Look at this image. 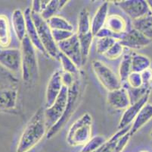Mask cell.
<instances>
[{
	"instance_id": "obj_37",
	"label": "cell",
	"mask_w": 152,
	"mask_h": 152,
	"mask_svg": "<svg viewBox=\"0 0 152 152\" xmlns=\"http://www.w3.org/2000/svg\"><path fill=\"white\" fill-rule=\"evenodd\" d=\"M76 75L67 73V72H62L61 70V80L62 83H63V85L67 87H70L73 85L74 81H75Z\"/></svg>"
},
{
	"instance_id": "obj_39",
	"label": "cell",
	"mask_w": 152,
	"mask_h": 152,
	"mask_svg": "<svg viewBox=\"0 0 152 152\" xmlns=\"http://www.w3.org/2000/svg\"><path fill=\"white\" fill-rule=\"evenodd\" d=\"M32 12L39 14L42 12V5H41V0H34L32 1L31 6L30 7Z\"/></svg>"
},
{
	"instance_id": "obj_36",
	"label": "cell",
	"mask_w": 152,
	"mask_h": 152,
	"mask_svg": "<svg viewBox=\"0 0 152 152\" xmlns=\"http://www.w3.org/2000/svg\"><path fill=\"white\" fill-rule=\"evenodd\" d=\"M52 35H53L54 40L56 42V44H58L60 42L64 41L70 38L71 36L74 34L75 32L74 31H67V30H52Z\"/></svg>"
},
{
	"instance_id": "obj_7",
	"label": "cell",
	"mask_w": 152,
	"mask_h": 152,
	"mask_svg": "<svg viewBox=\"0 0 152 152\" xmlns=\"http://www.w3.org/2000/svg\"><path fill=\"white\" fill-rule=\"evenodd\" d=\"M132 21L138 20L151 15L150 8L145 0H122L114 2Z\"/></svg>"
},
{
	"instance_id": "obj_33",
	"label": "cell",
	"mask_w": 152,
	"mask_h": 152,
	"mask_svg": "<svg viewBox=\"0 0 152 152\" xmlns=\"http://www.w3.org/2000/svg\"><path fill=\"white\" fill-rule=\"evenodd\" d=\"M126 88L128 94H129L131 104L138 101L145 94H147L148 92L151 91L150 87L145 85L142 86V87H139V88H133V87H131L129 86H127V87H126Z\"/></svg>"
},
{
	"instance_id": "obj_38",
	"label": "cell",
	"mask_w": 152,
	"mask_h": 152,
	"mask_svg": "<svg viewBox=\"0 0 152 152\" xmlns=\"http://www.w3.org/2000/svg\"><path fill=\"white\" fill-rule=\"evenodd\" d=\"M140 74L142 75L143 85L150 87V84L152 81V69H148Z\"/></svg>"
},
{
	"instance_id": "obj_24",
	"label": "cell",
	"mask_w": 152,
	"mask_h": 152,
	"mask_svg": "<svg viewBox=\"0 0 152 152\" xmlns=\"http://www.w3.org/2000/svg\"><path fill=\"white\" fill-rule=\"evenodd\" d=\"M67 2H69V1L67 0H51L45 9L41 12V17L45 21L51 19L52 17L56 15L58 12L61 10Z\"/></svg>"
},
{
	"instance_id": "obj_11",
	"label": "cell",
	"mask_w": 152,
	"mask_h": 152,
	"mask_svg": "<svg viewBox=\"0 0 152 152\" xmlns=\"http://www.w3.org/2000/svg\"><path fill=\"white\" fill-rule=\"evenodd\" d=\"M0 65L12 72L21 69V53L18 49H0Z\"/></svg>"
},
{
	"instance_id": "obj_10",
	"label": "cell",
	"mask_w": 152,
	"mask_h": 152,
	"mask_svg": "<svg viewBox=\"0 0 152 152\" xmlns=\"http://www.w3.org/2000/svg\"><path fill=\"white\" fill-rule=\"evenodd\" d=\"M118 41L124 48L131 50H141L148 47L152 42L133 27L129 31H126Z\"/></svg>"
},
{
	"instance_id": "obj_31",
	"label": "cell",
	"mask_w": 152,
	"mask_h": 152,
	"mask_svg": "<svg viewBox=\"0 0 152 152\" xmlns=\"http://www.w3.org/2000/svg\"><path fill=\"white\" fill-rule=\"evenodd\" d=\"M107 141L106 138L102 136L92 137L90 140L85 144L80 152H95L100 148Z\"/></svg>"
},
{
	"instance_id": "obj_17",
	"label": "cell",
	"mask_w": 152,
	"mask_h": 152,
	"mask_svg": "<svg viewBox=\"0 0 152 152\" xmlns=\"http://www.w3.org/2000/svg\"><path fill=\"white\" fill-rule=\"evenodd\" d=\"M109 2H104L98 8L93 18L91 20V32L94 37L98 32L103 28L105 25L106 21L108 17Z\"/></svg>"
},
{
	"instance_id": "obj_40",
	"label": "cell",
	"mask_w": 152,
	"mask_h": 152,
	"mask_svg": "<svg viewBox=\"0 0 152 152\" xmlns=\"http://www.w3.org/2000/svg\"><path fill=\"white\" fill-rule=\"evenodd\" d=\"M147 3L148 5L149 8H150L151 15H152V0H148V1H147Z\"/></svg>"
},
{
	"instance_id": "obj_14",
	"label": "cell",
	"mask_w": 152,
	"mask_h": 152,
	"mask_svg": "<svg viewBox=\"0 0 152 152\" xmlns=\"http://www.w3.org/2000/svg\"><path fill=\"white\" fill-rule=\"evenodd\" d=\"M107 100L109 105L117 110H126L130 106L129 94L125 87L108 91Z\"/></svg>"
},
{
	"instance_id": "obj_34",
	"label": "cell",
	"mask_w": 152,
	"mask_h": 152,
	"mask_svg": "<svg viewBox=\"0 0 152 152\" xmlns=\"http://www.w3.org/2000/svg\"><path fill=\"white\" fill-rule=\"evenodd\" d=\"M124 49L125 48L121 45V43L119 41H117L104 54V56L108 59H111V60L117 59L124 54Z\"/></svg>"
},
{
	"instance_id": "obj_6",
	"label": "cell",
	"mask_w": 152,
	"mask_h": 152,
	"mask_svg": "<svg viewBox=\"0 0 152 152\" xmlns=\"http://www.w3.org/2000/svg\"><path fill=\"white\" fill-rule=\"evenodd\" d=\"M92 68L99 82L107 91L122 87V83L118 76L102 61H92Z\"/></svg>"
},
{
	"instance_id": "obj_20",
	"label": "cell",
	"mask_w": 152,
	"mask_h": 152,
	"mask_svg": "<svg viewBox=\"0 0 152 152\" xmlns=\"http://www.w3.org/2000/svg\"><path fill=\"white\" fill-rule=\"evenodd\" d=\"M104 27L114 33L121 39L122 35L126 31L127 24L125 19L119 15H108Z\"/></svg>"
},
{
	"instance_id": "obj_32",
	"label": "cell",
	"mask_w": 152,
	"mask_h": 152,
	"mask_svg": "<svg viewBox=\"0 0 152 152\" xmlns=\"http://www.w3.org/2000/svg\"><path fill=\"white\" fill-rule=\"evenodd\" d=\"M117 41H118V40L114 38H112V37L98 38L96 40V45H95L96 52L101 55H104Z\"/></svg>"
},
{
	"instance_id": "obj_28",
	"label": "cell",
	"mask_w": 152,
	"mask_h": 152,
	"mask_svg": "<svg viewBox=\"0 0 152 152\" xmlns=\"http://www.w3.org/2000/svg\"><path fill=\"white\" fill-rule=\"evenodd\" d=\"M47 24L51 30H67V31H74V27L65 19L58 15H55L51 19L46 21Z\"/></svg>"
},
{
	"instance_id": "obj_16",
	"label": "cell",
	"mask_w": 152,
	"mask_h": 152,
	"mask_svg": "<svg viewBox=\"0 0 152 152\" xmlns=\"http://www.w3.org/2000/svg\"><path fill=\"white\" fill-rule=\"evenodd\" d=\"M24 15H25L26 19V24H27V27H26V31H27V37H28L29 40H30L31 44L34 45L36 50L39 52H40L43 55L48 56L41 44L40 40L39 38L38 33H37V29H36L35 25H34V22L31 19V15H30V8H26L24 11Z\"/></svg>"
},
{
	"instance_id": "obj_35",
	"label": "cell",
	"mask_w": 152,
	"mask_h": 152,
	"mask_svg": "<svg viewBox=\"0 0 152 152\" xmlns=\"http://www.w3.org/2000/svg\"><path fill=\"white\" fill-rule=\"evenodd\" d=\"M128 86L133 88H139L143 86V82H142V75L140 73H135L132 72L129 75V77L126 80Z\"/></svg>"
},
{
	"instance_id": "obj_18",
	"label": "cell",
	"mask_w": 152,
	"mask_h": 152,
	"mask_svg": "<svg viewBox=\"0 0 152 152\" xmlns=\"http://www.w3.org/2000/svg\"><path fill=\"white\" fill-rule=\"evenodd\" d=\"M12 24L15 35L19 41H21L27 36V24L25 15L20 8L15 9L12 15Z\"/></svg>"
},
{
	"instance_id": "obj_22",
	"label": "cell",
	"mask_w": 152,
	"mask_h": 152,
	"mask_svg": "<svg viewBox=\"0 0 152 152\" xmlns=\"http://www.w3.org/2000/svg\"><path fill=\"white\" fill-rule=\"evenodd\" d=\"M151 62L150 59L142 54L132 53V59H131V67L132 72L142 73L146 69H150Z\"/></svg>"
},
{
	"instance_id": "obj_19",
	"label": "cell",
	"mask_w": 152,
	"mask_h": 152,
	"mask_svg": "<svg viewBox=\"0 0 152 152\" xmlns=\"http://www.w3.org/2000/svg\"><path fill=\"white\" fill-rule=\"evenodd\" d=\"M152 119V104L147 103L141 109L140 112L139 113L135 120L131 125L130 133L131 136L135 135L139 129H142L144 125H146L151 119Z\"/></svg>"
},
{
	"instance_id": "obj_9",
	"label": "cell",
	"mask_w": 152,
	"mask_h": 152,
	"mask_svg": "<svg viewBox=\"0 0 152 152\" xmlns=\"http://www.w3.org/2000/svg\"><path fill=\"white\" fill-rule=\"evenodd\" d=\"M59 51L70 58L79 69L83 66L80 46L77 33L67 40L57 44Z\"/></svg>"
},
{
	"instance_id": "obj_30",
	"label": "cell",
	"mask_w": 152,
	"mask_h": 152,
	"mask_svg": "<svg viewBox=\"0 0 152 152\" xmlns=\"http://www.w3.org/2000/svg\"><path fill=\"white\" fill-rule=\"evenodd\" d=\"M58 59L61 65L62 72H67V73L76 75L79 73V72L80 70V69H79L70 58H68L67 56H65L62 53L59 52Z\"/></svg>"
},
{
	"instance_id": "obj_12",
	"label": "cell",
	"mask_w": 152,
	"mask_h": 152,
	"mask_svg": "<svg viewBox=\"0 0 152 152\" xmlns=\"http://www.w3.org/2000/svg\"><path fill=\"white\" fill-rule=\"evenodd\" d=\"M150 92H148L141 99L138 101L135 102L134 104H130L128 108H126L123 113L121 118V120L118 124V130L123 129L124 128L132 125L133 121L135 120L136 116H138L139 113L140 112L141 109L148 103L149 97H150Z\"/></svg>"
},
{
	"instance_id": "obj_26",
	"label": "cell",
	"mask_w": 152,
	"mask_h": 152,
	"mask_svg": "<svg viewBox=\"0 0 152 152\" xmlns=\"http://www.w3.org/2000/svg\"><path fill=\"white\" fill-rule=\"evenodd\" d=\"M80 41V46L81 56H82L83 65L86 63L88 59H89V53H90L91 47H92V41H93L94 36L92 32L84 34V35H77Z\"/></svg>"
},
{
	"instance_id": "obj_23",
	"label": "cell",
	"mask_w": 152,
	"mask_h": 152,
	"mask_svg": "<svg viewBox=\"0 0 152 152\" xmlns=\"http://www.w3.org/2000/svg\"><path fill=\"white\" fill-rule=\"evenodd\" d=\"M132 27L139 30L152 41V15H148L138 20L132 21Z\"/></svg>"
},
{
	"instance_id": "obj_29",
	"label": "cell",
	"mask_w": 152,
	"mask_h": 152,
	"mask_svg": "<svg viewBox=\"0 0 152 152\" xmlns=\"http://www.w3.org/2000/svg\"><path fill=\"white\" fill-rule=\"evenodd\" d=\"M131 59H132V53H125L123 56L118 69V77L121 80V83L126 82L129 75L132 73Z\"/></svg>"
},
{
	"instance_id": "obj_4",
	"label": "cell",
	"mask_w": 152,
	"mask_h": 152,
	"mask_svg": "<svg viewBox=\"0 0 152 152\" xmlns=\"http://www.w3.org/2000/svg\"><path fill=\"white\" fill-rule=\"evenodd\" d=\"M92 117L85 113L70 125L66 140L69 145L77 147L86 144L92 138Z\"/></svg>"
},
{
	"instance_id": "obj_5",
	"label": "cell",
	"mask_w": 152,
	"mask_h": 152,
	"mask_svg": "<svg viewBox=\"0 0 152 152\" xmlns=\"http://www.w3.org/2000/svg\"><path fill=\"white\" fill-rule=\"evenodd\" d=\"M31 19L34 22L38 33L39 38L46 53L47 56L52 59H57L59 54V50L57 44L54 40L52 30L49 27L47 22L42 19L39 14L32 12L30 10Z\"/></svg>"
},
{
	"instance_id": "obj_8",
	"label": "cell",
	"mask_w": 152,
	"mask_h": 152,
	"mask_svg": "<svg viewBox=\"0 0 152 152\" xmlns=\"http://www.w3.org/2000/svg\"><path fill=\"white\" fill-rule=\"evenodd\" d=\"M68 88L63 86L60 94L53 104L49 108H45V117L48 130L60 119L65 110Z\"/></svg>"
},
{
	"instance_id": "obj_41",
	"label": "cell",
	"mask_w": 152,
	"mask_h": 152,
	"mask_svg": "<svg viewBox=\"0 0 152 152\" xmlns=\"http://www.w3.org/2000/svg\"><path fill=\"white\" fill-rule=\"evenodd\" d=\"M139 152H148V151H145V150H142V151H140Z\"/></svg>"
},
{
	"instance_id": "obj_21",
	"label": "cell",
	"mask_w": 152,
	"mask_h": 152,
	"mask_svg": "<svg viewBox=\"0 0 152 152\" xmlns=\"http://www.w3.org/2000/svg\"><path fill=\"white\" fill-rule=\"evenodd\" d=\"M12 41L9 20L5 15H0V47L6 48Z\"/></svg>"
},
{
	"instance_id": "obj_3",
	"label": "cell",
	"mask_w": 152,
	"mask_h": 152,
	"mask_svg": "<svg viewBox=\"0 0 152 152\" xmlns=\"http://www.w3.org/2000/svg\"><path fill=\"white\" fill-rule=\"evenodd\" d=\"M35 47L26 36L20 41L22 79L26 84L35 83L39 76V65Z\"/></svg>"
},
{
	"instance_id": "obj_27",
	"label": "cell",
	"mask_w": 152,
	"mask_h": 152,
	"mask_svg": "<svg viewBox=\"0 0 152 152\" xmlns=\"http://www.w3.org/2000/svg\"><path fill=\"white\" fill-rule=\"evenodd\" d=\"M130 128L131 125H129V126H127L124 129H120V130L117 131L110 139H107L105 143L100 148L98 149L95 152H114V148H115L117 141L121 139L123 136H124L126 133L129 132V130H130Z\"/></svg>"
},
{
	"instance_id": "obj_25",
	"label": "cell",
	"mask_w": 152,
	"mask_h": 152,
	"mask_svg": "<svg viewBox=\"0 0 152 152\" xmlns=\"http://www.w3.org/2000/svg\"><path fill=\"white\" fill-rule=\"evenodd\" d=\"M91 32V19L89 11L83 8L80 11L78 16L77 24V35H84Z\"/></svg>"
},
{
	"instance_id": "obj_15",
	"label": "cell",
	"mask_w": 152,
	"mask_h": 152,
	"mask_svg": "<svg viewBox=\"0 0 152 152\" xmlns=\"http://www.w3.org/2000/svg\"><path fill=\"white\" fill-rule=\"evenodd\" d=\"M18 89L15 87H0V110H11L18 104Z\"/></svg>"
},
{
	"instance_id": "obj_13",
	"label": "cell",
	"mask_w": 152,
	"mask_h": 152,
	"mask_svg": "<svg viewBox=\"0 0 152 152\" xmlns=\"http://www.w3.org/2000/svg\"><path fill=\"white\" fill-rule=\"evenodd\" d=\"M61 80V70L54 72L49 79L45 90V108H49L55 103L63 87Z\"/></svg>"
},
{
	"instance_id": "obj_2",
	"label": "cell",
	"mask_w": 152,
	"mask_h": 152,
	"mask_svg": "<svg viewBox=\"0 0 152 152\" xmlns=\"http://www.w3.org/2000/svg\"><path fill=\"white\" fill-rule=\"evenodd\" d=\"M45 108L38 109L27 122L18 141L16 152H29L46 136L48 127L45 117Z\"/></svg>"
},
{
	"instance_id": "obj_1",
	"label": "cell",
	"mask_w": 152,
	"mask_h": 152,
	"mask_svg": "<svg viewBox=\"0 0 152 152\" xmlns=\"http://www.w3.org/2000/svg\"><path fill=\"white\" fill-rule=\"evenodd\" d=\"M87 82L86 73L80 69L79 73L76 75L75 81L70 87H67V99L65 110L60 119L48 130L46 138L51 139L56 136L59 131L64 126L73 114L75 113L82 101L83 96L86 87Z\"/></svg>"
}]
</instances>
